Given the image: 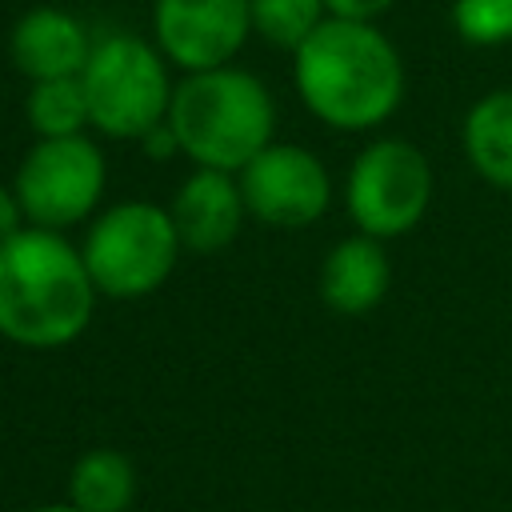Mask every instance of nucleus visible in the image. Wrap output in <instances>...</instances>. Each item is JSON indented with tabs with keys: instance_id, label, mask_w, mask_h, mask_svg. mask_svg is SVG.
I'll return each instance as SVG.
<instances>
[{
	"instance_id": "f257e3e1",
	"label": "nucleus",
	"mask_w": 512,
	"mask_h": 512,
	"mask_svg": "<svg viewBox=\"0 0 512 512\" xmlns=\"http://www.w3.org/2000/svg\"><path fill=\"white\" fill-rule=\"evenodd\" d=\"M292 80L304 108L340 132L384 124L404 100V64L372 20L328 16L296 52Z\"/></svg>"
},
{
	"instance_id": "f03ea898",
	"label": "nucleus",
	"mask_w": 512,
	"mask_h": 512,
	"mask_svg": "<svg viewBox=\"0 0 512 512\" xmlns=\"http://www.w3.org/2000/svg\"><path fill=\"white\" fill-rule=\"evenodd\" d=\"M84 252L56 228L24 224L0 244V336L20 348H64L96 312Z\"/></svg>"
},
{
	"instance_id": "7ed1b4c3",
	"label": "nucleus",
	"mask_w": 512,
	"mask_h": 512,
	"mask_svg": "<svg viewBox=\"0 0 512 512\" xmlns=\"http://www.w3.org/2000/svg\"><path fill=\"white\" fill-rule=\"evenodd\" d=\"M168 128L196 168L240 172L256 152L272 144L276 104L264 80L244 68L220 64L184 72V80L172 88Z\"/></svg>"
},
{
	"instance_id": "20e7f679",
	"label": "nucleus",
	"mask_w": 512,
	"mask_h": 512,
	"mask_svg": "<svg viewBox=\"0 0 512 512\" xmlns=\"http://www.w3.org/2000/svg\"><path fill=\"white\" fill-rule=\"evenodd\" d=\"M80 80L88 96V120L104 136L144 140L168 120L176 84L168 80V56L144 36L112 32L92 40Z\"/></svg>"
},
{
	"instance_id": "39448f33",
	"label": "nucleus",
	"mask_w": 512,
	"mask_h": 512,
	"mask_svg": "<svg viewBox=\"0 0 512 512\" xmlns=\"http://www.w3.org/2000/svg\"><path fill=\"white\" fill-rule=\"evenodd\" d=\"M180 248L172 212L152 200H120L104 208L80 244L96 292L116 300L156 292L172 276Z\"/></svg>"
},
{
	"instance_id": "423d86ee",
	"label": "nucleus",
	"mask_w": 512,
	"mask_h": 512,
	"mask_svg": "<svg viewBox=\"0 0 512 512\" xmlns=\"http://www.w3.org/2000/svg\"><path fill=\"white\" fill-rule=\"evenodd\" d=\"M344 204L360 232L376 240L404 236L424 220L432 204L428 156L400 136L372 140L368 148H360V156L348 168Z\"/></svg>"
},
{
	"instance_id": "0eeeda50",
	"label": "nucleus",
	"mask_w": 512,
	"mask_h": 512,
	"mask_svg": "<svg viewBox=\"0 0 512 512\" xmlns=\"http://www.w3.org/2000/svg\"><path fill=\"white\" fill-rule=\"evenodd\" d=\"M104 152L80 136H36L16 168V196L28 224L40 228H72L88 220L104 196Z\"/></svg>"
},
{
	"instance_id": "6e6552de",
	"label": "nucleus",
	"mask_w": 512,
	"mask_h": 512,
	"mask_svg": "<svg viewBox=\"0 0 512 512\" xmlns=\"http://www.w3.org/2000/svg\"><path fill=\"white\" fill-rule=\"evenodd\" d=\"M240 192L248 216L276 224V228H304L320 220L332 204V176L300 144H268L256 152L240 172Z\"/></svg>"
},
{
	"instance_id": "1a4fd4ad",
	"label": "nucleus",
	"mask_w": 512,
	"mask_h": 512,
	"mask_svg": "<svg viewBox=\"0 0 512 512\" xmlns=\"http://www.w3.org/2000/svg\"><path fill=\"white\" fill-rule=\"evenodd\" d=\"M156 48L184 72L232 64L252 32V0H156Z\"/></svg>"
},
{
	"instance_id": "9d476101",
	"label": "nucleus",
	"mask_w": 512,
	"mask_h": 512,
	"mask_svg": "<svg viewBox=\"0 0 512 512\" xmlns=\"http://www.w3.org/2000/svg\"><path fill=\"white\" fill-rule=\"evenodd\" d=\"M172 224L180 232V244L192 252H220L236 240L248 204L240 192V176L236 172H220V168H196L172 196L168 204Z\"/></svg>"
},
{
	"instance_id": "9b49d317",
	"label": "nucleus",
	"mask_w": 512,
	"mask_h": 512,
	"mask_svg": "<svg viewBox=\"0 0 512 512\" xmlns=\"http://www.w3.org/2000/svg\"><path fill=\"white\" fill-rule=\"evenodd\" d=\"M92 52L88 28L52 4L28 8L12 36H8V56L28 80H52V76H80Z\"/></svg>"
},
{
	"instance_id": "f8f14e48",
	"label": "nucleus",
	"mask_w": 512,
	"mask_h": 512,
	"mask_svg": "<svg viewBox=\"0 0 512 512\" xmlns=\"http://www.w3.org/2000/svg\"><path fill=\"white\" fill-rule=\"evenodd\" d=\"M388 280H392L388 252L380 248L376 236L356 232V236L340 240V244L324 256V268H320V296H324V304H328L332 312L360 316V312H372V308L384 300Z\"/></svg>"
},
{
	"instance_id": "ddd939ff",
	"label": "nucleus",
	"mask_w": 512,
	"mask_h": 512,
	"mask_svg": "<svg viewBox=\"0 0 512 512\" xmlns=\"http://www.w3.org/2000/svg\"><path fill=\"white\" fill-rule=\"evenodd\" d=\"M464 152L488 184L512 188V88L488 92L472 104L464 116Z\"/></svg>"
},
{
	"instance_id": "4468645a",
	"label": "nucleus",
	"mask_w": 512,
	"mask_h": 512,
	"mask_svg": "<svg viewBox=\"0 0 512 512\" xmlns=\"http://www.w3.org/2000/svg\"><path fill=\"white\" fill-rule=\"evenodd\" d=\"M132 496H136V468L116 448H92L68 472V500L84 512H124Z\"/></svg>"
},
{
	"instance_id": "2eb2a0df",
	"label": "nucleus",
	"mask_w": 512,
	"mask_h": 512,
	"mask_svg": "<svg viewBox=\"0 0 512 512\" xmlns=\"http://www.w3.org/2000/svg\"><path fill=\"white\" fill-rule=\"evenodd\" d=\"M28 124L36 136H80L88 120V96L80 76H52V80H32L28 100H24Z\"/></svg>"
},
{
	"instance_id": "dca6fc26",
	"label": "nucleus",
	"mask_w": 512,
	"mask_h": 512,
	"mask_svg": "<svg viewBox=\"0 0 512 512\" xmlns=\"http://www.w3.org/2000/svg\"><path fill=\"white\" fill-rule=\"evenodd\" d=\"M324 20V0H252V32L288 52H296Z\"/></svg>"
},
{
	"instance_id": "f3484780",
	"label": "nucleus",
	"mask_w": 512,
	"mask_h": 512,
	"mask_svg": "<svg viewBox=\"0 0 512 512\" xmlns=\"http://www.w3.org/2000/svg\"><path fill=\"white\" fill-rule=\"evenodd\" d=\"M452 24L468 44H504L512 40V0H456Z\"/></svg>"
},
{
	"instance_id": "a211bd4d",
	"label": "nucleus",
	"mask_w": 512,
	"mask_h": 512,
	"mask_svg": "<svg viewBox=\"0 0 512 512\" xmlns=\"http://www.w3.org/2000/svg\"><path fill=\"white\" fill-rule=\"evenodd\" d=\"M396 0H324L328 16H344V20H376L380 12H388Z\"/></svg>"
},
{
	"instance_id": "6ab92c4d",
	"label": "nucleus",
	"mask_w": 512,
	"mask_h": 512,
	"mask_svg": "<svg viewBox=\"0 0 512 512\" xmlns=\"http://www.w3.org/2000/svg\"><path fill=\"white\" fill-rule=\"evenodd\" d=\"M24 224H28V216H24V208H20L16 188L0 184V244H4V240H12Z\"/></svg>"
},
{
	"instance_id": "aec40b11",
	"label": "nucleus",
	"mask_w": 512,
	"mask_h": 512,
	"mask_svg": "<svg viewBox=\"0 0 512 512\" xmlns=\"http://www.w3.org/2000/svg\"><path fill=\"white\" fill-rule=\"evenodd\" d=\"M140 144H144V152H148V156H156V160H164V156L180 152V144H176V132L168 128V120H164V124H156V128H152V132H148Z\"/></svg>"
},
{
	"instance_id": "412c9836",
	"label": "nucleus",
	"mask_w": 512,
	"mask_h": 512,
	"mask_svg": "<svg viewBox=\"0 0 512 512\" xmlns=\"http://www.w3.org/2000/svg\"><path fill=\"white\" fill-rule=\"evenodd\" d=\"M32 512H84V508H76L72 500H64V504H44V508H32Z\"/></svg>"
}]
</instances>
